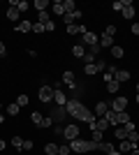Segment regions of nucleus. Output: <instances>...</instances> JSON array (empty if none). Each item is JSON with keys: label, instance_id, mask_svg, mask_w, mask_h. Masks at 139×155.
<instances>
[{"label": "nucleus", "instance_id": "obj_1", "mask_svg": "<svg viewBox=\"0 0 139 155\" xmlns=\"http://www.w3.org/2000/svg\"><path fill=\"white\" fill-rule=\"evenodd\" d=\"M63 134H65L67 143H70V141H74V139H79L81 130H79V125H77V123H70V125H67L65 130H63Z\"/></svg>", "mask_w": 139, "mask_h": 155}, {"label": "nucleus", "instance_id": "obj_2", "mask_svg": "<svg viewBox=\"0 0 139 155\" xmlns=\"http://www.w3.org/2000/svg\"><path fill=\"white\" fill-rule=\"evenodd\" d=\"M70 148H72V153H81V155H86V153H88V141L79 137V139L70 141Z\"/></svg>", "mask_w": 139, "mask_h": 155}, {"label": "nucleus", "instance_id": "obj_3", "mask_svg": "<svg viewBox=\"0 0 139 155\" xmlns=\"http://www.w3.org/2000/svg\"><path fill=\"white\" fill-rule=\"evenodd\" d=\"M104 67H107V63H102V60H95L93 65H86V67H84V72L91 77V74H100V72H104Z\"/></svg>", "mask_w": 139, "mask_h": 155}, {"label": "nucleus", "instance_id": "obj_4", "mask_svg": "<svg viewBox=\"0 0 139 155\" xmlns=\"http://www.w3.org/2000/svg\"><path fill=\"white\" fill-rule=\"evenodd\" d=\"M81 107H84V104H81L79 102V100H67V104H65V111H67V114H70V116H77V114H79V111H81Z\"/></svg>", "mask_w": 139, "mask_h": 155}, {"label": "nucleus", "instance_id": "obj_5", "mask_svg": "<svg viewBox=\"0 0 139 155\" xmlns=\"http://www.w3.org/2000/svg\"><path fill=\"white\" fill-rule=\"evenodd\" d=\"M37 97H40V102L49 104V102L53 100V91H51V86H42L40 93H37Z\"/></svg>", "mask_w": 139, "mask_h": 155}, {"label": "nucleus", "instance_id": "obj_6", "mask_svg": "<svg viewBox=\"0 0 139 155\" xmlns=\"http://www.w3.org/2000/svg\"><path fill=\"white\" fill-rule=\"evenodd\" d=\"M111 111H116V114H121V111H127V100H125V97H114Z\"/></svg>", "mask_w": 139, "mask_h": 155}, {"label": "nucleus", "instance_id": "obj_7", "mask_svg": "<svg viewBox=\"0 0 139 155\" xmlns=\"http://www.w3.org/2000/svg\"><path fill=\"white\" fill-rule=\"evenodd\" d=\"M88 127H91V130H100V132H107V130H109V120L102 116V118H98L93 125H88Z\"/></svg>", "mask_w": 139, "mask_h": 155}, {"label": "nucleus", "instance_id": "obj_8", "mask_svg": "<svg viewBox=\"0 0 139 155\" xmlns=\"http://www.w3.org/2000/svg\"><path fill=\"white\" fill-rule=\"evenodd\" d=\"M121 14H123V19H127V21L134 19V7H132V0L123 2V12H121Z\"/></svg>", "mask_w": 139, "mask_h": 155}, {"label": "nucleus", "instance_id": "obj_9", "mask_svg": "<svg viewBox=\"0 0 139 155\" xmlns=\"http://www.w3.org/2000/svg\"><path fill=\"white\" fill-rule=\"evenodd\" d=\"M81 37H84V44H88V46L100 44V37L95 35V32H91V30H86V35H81Z\"/></svg>", "mask_w": 139, "mask_h": 155}, {"label": "nucleus", "instance_id": "obj_10", "mask_svg": "<svg viewBox=\"0 0 139 155\" xmlns=\"http://www.w3.org/2000/svg\"><path fill=\"white\" fill-rule=\"evenodd\" d=\"M53 102L58 104V107H65L67 104V95L63 91H53Z\"/></svg>", "mask_w": 139, "mask_h": 155}, {"label": "nucleus", "instance_id": "obj_11", "mask_svg": "<svg viewBox=\"0 0 139 155\" xmlns=\"http://www.w3.org/2000/svg\"><path fill=\"white\" fill-rule=\"evenodd\" d=\"M132 148H139V146H132V143L127 141V139H123V141L118 143V148H116V150H118V153H123V155H125V153H130V150H132Z\"/></svg>", "mask_w": 139, "mask_h": 155}, {"label": "nucleus", "instance_id": "obj_12", "mask_svg": "<svg viewBox=\"0 0 139 155\" xmlns=\"http://www.w3.org/2000/svg\"><path fill=\"white\" fill-rule=\"evenodd\" d=\"M107 111H109V107H107V102H98L95 104V111H93V114H95V116L98 118H102L107 114Z\"/></svg>", "mask_w": 139, "mask_h": 155}, {"label": "nucleus", "instance_id": "obj_13", "mask_svg": "<svg viewBox=\"0 0 139 155\" xmlns=\"http://www.w3.org/2000/svg\"><path fill=\"white\" fill-rule=\"evenodd\" d=\"M72 56L74 58H84V56H86V46L84 44H74L72 46Z\"/></svg>", "mask_w": 139, "mask_h": 155}, {"label": "nucleus", "instance_id": "obj_14", "mask_svg": "<svg viewBox=\"0 0 139 155\" xmlns=\"http://www.w3.org/2000/svg\"><path fill=\"white\" fill-rule=\"evenodd\" d=\"M100 46H102V49H111V46H114V37H109V35L102 32V37H100Z\"/></svg>", "mask_w": 139, "mask_h": 155}, {"label": "nucleus", "instance_id": "obj_15", "mask_svg": "<svg viewBox=\"0 0 139 155\" xmlns=\"http://www.w3.org/2000/svg\"><path fill=\"white\" fill-rule=\"evenodd\" d=\"M51 9H53V14H58V16H65V7H63V0H56L51 5Z\"/></svg>", "mask_w": 139, "mask_h": 155}, {"label": "nucleus", "instance_id": "obj_16", "mask_svg": "<svg viewBox=\"0 0 139 155\" xmlns=\"http://www.w3.org/2000/svg\"><path fill=\"white\" fill-rule=\"evenodd\" d=\"M121 88V84L116 81V79H111V81H107V93H111V95H116Z\"/></svg>", "mask_w": 139, "mask_h": 155}, {"label": "nucleus", "instance_id": "obj_17", "mask_svg": "<svg viewBox=\"0 0 139 155\" xmlns=\"http://www.w3.org/2000/svg\"><path fill=\"white\" fill-rule=\"evenodd\" d=\"M16 30L19 32H30L33 30V23H30V21H19V23H16Z\"/></svg>", "mask_w": 139, "mask_h": 155}, {"label": "nucleus", "instance_id": "obj_18", "mask_svg": "<svg viewBox=\"0 0 139 155\" xmlns=\"http://www.w3.org/2000/svg\"><path fill=\"white\" fill-rule=\"evenodd\" d=\"M19 16H21V12L16 9V7H9V9H7V19H9V21H14V23H16V21H19Z\"/></svg>", "mask_w": 139, "mask_h": 155}, {"label": "nucleus", "instance_id": "obj_19", "mask_svg": "<svg viewBox=\"0 0 139 155\" xmlns=\"http://www.w3.org/2000/svg\"><path fill=\"white\" fill-rule=\"evenodd\" d=\"M33 7L37 9V14H40V12H46V7H49V0H35Z\"/></svg>", "mask_w": 139, "mask_h": 155}, {"label": "nucleus", "instance_id": "obj_20", "mask_svg": "<svg viewBox=\"0 0 139 155\" xmlns=\"http://www.w3.org/2000/svg\"><path fill=\"white\" fill-rule=\"evenodd\" d=\"M114 137H116L118 141H123V139H127V132H125V127H123V125H118V127L114 130Z\"/></svg>", "mask_w": 139, "mask_h": 155}, {"label": "nucleus", "instance_id": "obj_21", "mask_svg": "<svg viewBox=\"0 0 139 155\" xmlns=\"http://www.w3.org/2000/svg\"><path fill=\"white\" fill-rule=\"evenodd\" d=\"M102 139H104V132H100V130H91V141L102 143Z\"/></svg>", "mask_w": 139, "mask_h": 155}, {"label": "nucleus", "instance_id": "obj_22", "mask_svg": "<svg viewBox=\"0 0 139 155\" xmlns=\"http://www.w3.org/2000/svg\"><path fill=\"white\" fill-rule=\"evenodd\" d=\"M63 7H65V14H72L77 9V2L74 0H63Z\"/></svg>", "mask_w": 139, "mask_h": 155}, {"label": "nucleus", "instance_id": "obj_23", "mask_svg": "<svg viewBox=\"0 0 139 155\" xmlns=\"http://www.w3.org/2000/svg\"><path fill=\"white\" fill-rule=\"evenodd\" d=\"M114 79H116L118 84H121V81H127V79H130V72H127V70H118V72H116V77H114Z\"/></svg>", "mask_w": 139, "mask_h": 155}, {"label": "nucleus", "instance_id": "obj_24", "mask_svg": "<svg viewBox=\"0 0 139 155\" xmlns=\"http://www.w3.org/2000/svg\"><path fill=\"white\" fill-rule=\"evenodd\" d=\"M127 120H130V116H127V111H121V114H116V123H118V125H125Z\"/></svg>", "mask_w": 139, "mask_h": 155}, {"label": "nucleus", "instance_id": "obj_25", "mask_svg": "<svg viewBox=\"0 0 139 155\" xmlns=\"http://www.w3.org/2000/svg\"><path fill=\"white\" fill-rule=\"evenodd\" d=\"M63 81H65L67 86H74V72H70V70L63 72Z\"/></svg>", "mask_w": 139, "mask_h": 155}, {"label": "nucleus", "instance_id": "obj_26", "mask_svg": "<svg viewBox=\"0 0 139 155\" xmlns=\"http://www.w3.org/2000/svg\"><path fill=\"white\" fill-rule=\"evenodd\" d=\"M44 153L46 155H58V146H56V143H46V146H44Z\"/></svg>", "mask_w": 139, "mask_h": 155}, {"label": "nucleus", "instance_id": "obj_27", "mask_svg": "<svg viewBox=\"0 0 139 155\" xmlns=\"http://www.w3.org/2000/svg\"><path fill=\"white\" fill-rule=\"evenodd\" d=\"M109 51H111V56H114V58H123V46L114 44L111 49H109Z\"/></svg>", "mask_w": 139, "mask_h": 155}, {"label": "nucleus", "instance_id": "obj_28", "mask_svg": "<svg viewBox=\"0 0 139 155\" xmlns=\"http://www.w3.org/2000/svg\"><path fill=\"white\" fill-rule=\"evenodd\" d=\"M98 150H104V153H114V150H116V146H114V143H109V141H102V143H100V148Z\"/></svg>", "mask_w": 139, "mask_h": 155}, {"label": "nucleus", "instance_id": "obj_29", "mask_svg": "<svg viewBox=\"0 0 139 155\" xmlns=\"http://www.w3.org/2000/svg\"><path fill=\"white\" fill-rule=\"evenodd\" d=\"M19 111H21V107H19V104H16V102H12V104H9V107H7V114H9V116H16Z\"/></svg>", "mask_w": 139, "mask_h": 155}, {"label": "nucleus", "instance_id": "obj_30", "mask_svg": "<svg viewBox=\"0 0 139 155\" xmlns=\"http://www.w3.org/2000/svg\"><path fill=\"white\" fill-rule=\"evenodd\" d=\"M16 9L23 14V12H28V9H30V5H28L26 0H16Z\"/></svg>", "mask_w": 139, "mask_h": 155}, {"label": "nucleus", "instance_id": "obj_31", "mask_svg": "<svg viewBox=\"0 0 139 155\" xmlns=\"http://www.w3.org/2000/svg\"><path fill=\"white\" fill-rule=\"evenodd\" d=\"M42 118H44V116H42L40 111H33V114H30V120H33V123L37 125V127H40V123H42Z\"/></svg>", "mask_w": 139, "mask_h": 155}, {"label": "nucleus", "instance_id": "obj_32", "mask_svg": "<svg viewBox=\"0 0 139 155\" xmlns=\"http://www.w3.org/2000/svg\"><path fill=\"white\" fill-rule=\"evenodd\" d=\"M12 146L16 150H23V139H21V137H12Z\"/></svg>", "mask_w": 139, "mask_h": 155}, {"label": "nucleus", "instance_id": "obj_33", "mask_svg": "<svg viewBox=\"0 0 139 155\" xmlns=\"http://www.w3.org/2000/svg\"><path fill=\"white\" fill-rule=\"evenodd\" d=\"M127 141L132 143V146H139V134H137V130H134V132H130V134H127Z\"/></svg>", "mask_w": 139, "mask_h": 155}, {"label": "nucleus", "instance_id": "obj_34", "mask_svg": "<svg viewBox=\"0 0 139 155\" xmlns=\"http://www.w3.org/2000/svg\"><path fill=\"white\" fill-rule=\"evenodd\" d=\"M28 102H30V97H28V95H19V97H16V104H19V107H28Z\"/></svg>", "mask_w": 139, "mask_h": 155}, {"label": "nucleus", "instance_id": "obj_35", "mask_svg": "<svg viewBox=\"0 0 139 155\" xmlns=\"http://www.w3.org/2000/svg\"><path fill=\"white\" fill-rule=\"evenodd\" d=\"M95 60H98V56H95V53H91V51H88L86 56H84V63H86V65H93Z\"/></svg>", "mask_w": 139, "mask_h": 155}, {"label": "nucleus", "instance_id": "obj_36", "mask_svg": "<svg viewBox=\"0 0 139 155\" xmlns=\"http://www.w3.org/2000/svg\"><path fill=\"white\" fill-rule=\"evenodd\" d=\"M49 21H51V19H49V14H46V12H40V16H37V23H42V26H44V23H49Z\"/></svg>", "mask_w": 139, "mask_h": 155}, {"label": "nucleus", "instance_id": "obj_37", "mask_svg": "<svg viewBox=\"0 0 139 155\" xmlns=\"http://www.w3.org/2000/svg\"><path fill=\"white\" fill-rule=\"evenodd\" d=\"M70 143H65V146H58V155H70Z\"/></svg>", "mask_w": 139, "mask_h": 155}, {"label": "nucleus", "instance_id": "obj_38", "mask_svg": "<svg viewBox=\"0 0 139 155\" xmlns=\"http://www.w3.org/2000/svg\"><path fill=\"white\" fill-rule=\"evenodd\" d=\"M111 9L114 12H123V0H116V2L111 5Z\"/></svg>", "mask_w": 139, "mask_h": 155}, {"label": "nucleus", "instance_id": "obj_39", "mask_svg": "<svg viewBox=\"0 0 139 155\" xmlns=\"http://www.w3.org/2000/svg\"><path fill=\"white\" fill-rule=\"evenodd\" d=\"M123 127H125V132H127V134H130V132H134V130H137V127H134V123H132V120H127V123L123 125Z\"/></svg>", "mask_w": 139, "mask_h": 155}, {"label": "nucleus", "instance_id": "obj_40", "mask_svg": "<svg viewBox=\"0 0 139 155\" xmlns=\"http://www.w3.org/2000/svg\"><path fill=\"white\" fill-rule=\"evenodd\" d=\"M53 30H56V23H53V21L44 23V32H53Z\"/></svg>", "mask_w": 139, "mask_h": 155}, {"label": "nucleus", "instance_id": "obj_41", "mask_svg": "<svg viewBox=\"0 0 139 155\" xmlns=\"http://www.w3.org/2000/svg\"><path fill=\"white\" fill-rule=\"evenodd\" d=\"M33 32H37V35H40V32H44V26H42V23H37V21H35V23H33Z\"/></svg>", "mask_w": 139, "mask_h": 155}, {"label": "nucleus", "instance_id": "obj_42", "mask_svg": "<svg viewBox=\"0 0 139 155\" xmlns=\"http://www.w3.org/2000/svg\"><path fill=\"white\" fill-rule=\"evenodd\" d=\"M40 127H42V130H46V127H51V118H42V123H40Z\"/></svg>", "mask_w": 139, "mask_h": 155}, {"label": "nucleus", "instance_id": "obj_43", "mask_svg": "<svg viewBox=\"0 0 139 155\" xmlns=\"http://www.w3.org/2000/svg\"><path fill=\"white\" fill-rule=\"evenodd\" d=\"M67 35H77V23H72V26H65Z\"/></svg>", "mask_w": 139, "mask_h": 155}, {"label": "nucleus", "instance_id": "obj_44", "mask_svg": "<svg viewBox=\"0 0 139 155\" xmlns=\"http://www.w3.org/2000/svg\"><path fill=\"white\" fill-rule=\"evenodd\" d=\"M104 35H109V37H114V35H116V26H107Z\"/></svg>", "mask_w": 139, "mask_h": 155}, {"label": "nucleus", "instance_id": "obj_45", "mask_svg": "<svg viewBox=\"0 0 139 155\" xmlns=\"http://www.w3.org/2000/svg\"><path fill=\"white\" fill-rule=\"evenodd\" d=\"M23 150H33V141H26V139H23Z\"/></svg>", "mask_w": 139, "mask_h": 155}, {"label": "nucleus", "instance_id": "obj_46", "mask_svg": "<svg viewBox=\"0 0 139 155\" xmlns=\"http://www.w3.org/2000/svg\"><path fill=\"white\" fill-rule=\"evenodd\" d=\"M116 72H118V70H116L114 65H111V67H107V74H111V77H116Z\"/></svg>", "mask_w": 139, "mask_h": 155}, {"label": "nucleus", "instance_id": "obj_47", "mask_svg": "<svg viewBox=\"0 0 139 155\" xmlns=\"http://www.w3.org/2000/svg\"><path fill=\"white\" fill-rule=\"evenodd\" d=\"M100 49H102V46H100V44H95V46H91V53H95V56H98V53H100Z\"/></svg>", "mask_w": 139, "mask_h": 155}, {"label": "nucleus", "instance_id": "obj_48", "mask_svg": "<svg viewBox=\"0 0 139 155\" xmlns=\"http://www.w3.org/2000/svg\"><path fill=\"white\" fill-rule=\"evenodd\" d=\"M132 32H134V35L139 37V23H132Z\"/></svg>", "mask_w": 139, "mask_h": 155}, {"label": "nucleus", "instance_id": "obj_49", "mask_svg": "<svg viewBox=\"0 0 139 155\" xmlns=\"http://www.w3.org/2000/svg\"><path fill=\"white\" fill-rule=\"evenodd\" d=\"M0 56H7V49H5V44L0 42Z\"/></svg>", "mask_w": 139, "mask_h": 155}, {"label": "nucleus", "instance_id": "obj_50", "mask_svg": "<svg viewBox=\"0 0 139 155\" xmlns=\"http://www.w3.org/2000/svg\"><path fill=\"white\" fill-rule=\"evenodd\" d=\"M7 148V141H5V139H0V150H5Z\"/></svg>", "mask_w": 139, "mask_h": 155}, {"label": "nucleus", "instance_id": "obj_51", "mask_svg": "<svg viewBox=\"0 0 139 155\" xmlns=\"http://www.w3.org/2000/svg\"><path fill=\"white\" fill-rule=\"evenodd\" d=\"M127 155H139V148H132V150H130Z\"/></svg>", "mask_w": 139, "mask_h": 155}, {"label": "nucleus", "instance_id": "obj_52", "mask_svg": "<svg viewBox=\"0 0 139 155\" xmlns=\"http://www.w3.org/2000/svg\"><path fill=\"white\" fill-rule=\"evenodd\" d=\"M109 155H123V153H118V150H114V153H109Z\"/></svg>", "mask_w": 139, "mask_h": 155}, {"label": "nucleus", "instance_id": "obj_53", "mask_svg": "<svg viewBox=\"0 0 139 155\" xmlns=\"http://www.w3.org/2000/svg\"><path fill=\"white\" fill-rule=\"evenodd\" d=\"M134 102H137V104H139V93H137V97H134Z\"/></svg>", "mask_w": 139, "mask_h": 155}, {"label": "nucleus", "instance_id": "obj_54", "mask_svg": "<svg viewBox=\"0 0 139 155\" xmlns=\"http://www.w3.org/2000/svg\"><path fill=\"white\" fill-rule=\"evenodd\" d=\"M2 120H5V116H2V114H0V123H2Z\"/></svg>", "mask_w": 139, "mask_h": 155}, {"label": "nucleus", "instance_id": "obj_55", "mask_svg": "<svg viewBox=\"0 0 139 155\" xmlns=\"http://www.w3.org/2000/svg\"><path fill=\"white\" fill-rule=\"evenodd\" d=\"M137 93H139V84H137Z\"/></svg>", "mask_w": 139, "mask_h": 155}]
</instances>
